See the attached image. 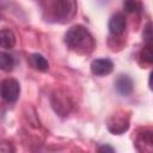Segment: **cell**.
<instances>
[{
  "label": "cell",
  "mask_w": 153,
  "mask_h": 153,
  "mask_svg": "<svg viewBox=\"0 0 153 153\" xmlns=\"http://www.w3.org/2000/svg\"><path fill=\"white\" fill-rule=\"evenodd\" d=\"M65 42L71 50L81 55L90 54L96 44L90 31L82 25L72 26L65 35Z\"/></svg>",
  "instance_id": "6da1fadb"
},
{
  "label": "cell",
  "mask_w": 153,
  "mask_h": 153,
  "mask_svg": "<svg viewBox=\"0 0 153 153\" xmlns=\"http://www.w3.org/2000/svg\"><path fill=\"white\" fill-rule=\"evenodd\" d=\"M20 92L19 82L16 79H5L0 84V96L4 100L8 103H13L18 99Z\"/></svg>",
  "instance_id": "7a4b0ae2"
},
{
  "label": "cell",
  "mask_w": 153,
  "mask_h": 153,
  "mask_svg": "<svg viewBox=\"0 0 153 153\" xmlns=\"http://www.w3.org/2000/svg\"><path fill=\"white\" fill-rule=\"evenodd\" d=\"M56 14L62 22H69L76 14V1L75 0H57Z\"/></svg>",
  "instance_id": "3957f363"
},
{
  "label": "cell",
  "mask_w": 153,
  "mask_h": 153,
  "mask_svg": "<svg viewBox=\"0 0 153 153\" xmlns=\"http://www.w3.org/2000/svg\"><path fill=\"white\" fill-rule=\"evenodd\" d=\"M128 127H129L128 117L123 115H114L108 121V129L111 133L117 134V135L124 133L128 129Z\"/></svg>",
  "instance_id": "277c9868"
},
{
  "label": "cell",
  "mask_w": 153,
  "mask_h": 153,
  "mask_svg": "<svg viewBox=\"0 0 153 153\" xmlns=\"http://www.w3.org/2000/svg\"><path fill=\"white\" fill-rule=\"evenodd\" d=\"M112 69L114 63L110 59H96L91 62V72L94 75H108Z\"/></svg>",
  "instance_id": "5b68a950"
},
{
  "label": "cell",
  "mask_w": 153,
  "mask_h": 153,
  "mask_svg": "<svg viewBox=\"0 0 153 153\" xmlns=\"http://www.w3.org/2000/svg\"><path fill=\"white\" fill-rule=\"evenodd\" d=\"M135 146L140 152H152L153 149V134L151 130H143L136 136Z\"/></svg>",
  "instance_id": "8992f818"
},
{
  "label": "cell",
  "mask_w": 153,
  "mask_h": 153,
  "mask_svg": "<svg viewBox=\"0 0 153 153\" xmlns=\"http://www.w3.org/2000/svg\"><path fill=\"white\" fill-rule=\"evenodd\" d=\"M126 18L122 13H116L114 14L110 19H109V23H108V27H109V31L111 35L114 36H118V35H122L126 30Z\"/></svg>",
  "instance_id": "52a82bcc"
},
{
  "label": "cell",
  "mask_w": 153,
  "mask_h": 153,
  "mask_svg": "<svg viewBox=\"0 0 153 153\" xmlns=\"http://www.w3.org/2000/svg\"><path fill=\"white\" fill-rule=\"evenodd\" d=\"M115 87L121 96H129L133 91V80L124 74H121L115 80Z\"/></svg>",
  "instance_id": "ba28073f"
},
{
  "label": "cell",
  "mask_w": 153,
  "mask_h": 153,
  "mask_svg": "<svg viewBox=\"0 0 153 153\" xmlns=\"http://www.w3.org/2000/svg\"><path fill=\"white\" fill-rule=\"evenodd\" d=\"M16 44V36L10 29L0 30V48L11 49Z\"/></svg>",
  "instance_id": "9c48e42d"
},
{
  "label": "cell",
  "mask_w": 153,
  "mask_h": 153,
  "mask_svg": "<svg viewBox=\"0 0 153 153\" xmlns=\"http://www.w3.org/2000/svg\"><path fill=\"white\" fill-rule=\"evenodd\" d=\"M29 61H30V65L37 69V71H41V72H45L48 68H49V63L48 61L45 60V57L41 54H32L30 57H29Z\"/></svg>",
  "instance_id": "30bf717a"
},
{
  "label": "cell",
  "mask_w": 153,
  "mask_h": 153,
  "mask_svg": "<svg viewBox=\"0 0 153 153\" xmlns=\"http://www.w3.org/2000/svg\"><path fill=\"white\" fill-rule=\"evenodd\" d=\"M14 66V59L11 54L0 51V69L4 72H11Z\"/></svg>",
  "instance_id": "8fae6325"
},
{
  "label": "cell",
  "mask_w": 153,
  "mask_h": 153,
  "mask_svg": "<svg viewBox=\"0 0 153 153\" xmlns=\"http://www.w3.org/2000/svg\"><path fill=\"white\" fill-rule=\"evenodd\" d=\"M123 7L129 13L139 12L141 10V2L139 0H124L123 1Z\"/></svg>",
  "instance_id": "7c38bea8"
},
{
  "label": "cell",
  "mask_w": 153,
  "mask_h": 153,
  "mask_svg": "<svg viewBox=\"0 0 153 153\" xmlns=\"http://www.w3.org/2000/svg\"><path fill=\"white\" fill-rule=\"evenodd\" d=\"M141 57L143 61H146L147 63H152L153 62V53H152V43H146L145 48L141 51Z\"/></svg>",
  "instance_id": "4fadbf2b"
},
{
  "label": "cell",
  "mask_w": 153,
  "mask_h": 153,
  "mask_svg": "<svg viewBox=\"0 0 153 153\" xmlns=\"http://www.w3.org/2000/svg\"><path fill=\"white\" fill-rule=\"evenodd\" d=\"M143 38L146 41V43H151V38H152V29H151V23L147 24L145 32H143Z\"/></svg>",
  "instance_id": "5bb4252c"
},
{
  "label": "cell",
  "mask_w": 153,
  "mask_h": 153,
  "mask_svg": "<svg viewBox=\"0 0 153 153\" xmlns=\"http://www.w3.org/2000/svg\"><path fill=\"white\" fill-rule=\"evenodd\" d=\"M13 152V148L7 142H0V152Z\"/></svg>",
  "instance_id": "9a60e30c"
},
{
  "label": "cell",
  "mask_w": 153,
  "mask_h": 153,
  "mask_svg": "<svg viewBox=\"0 0 153 153\" xmlns=\"http://www.w3.org/2000/svg\"><path fill=\"white\" fill-rule=\"evenodd\" d=\"M99 152H115V149L110 146H103L99 148Z\"/></svg>",
  "instance_id": "2e32d148"
}]
</instances>
